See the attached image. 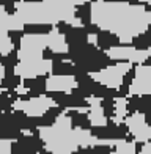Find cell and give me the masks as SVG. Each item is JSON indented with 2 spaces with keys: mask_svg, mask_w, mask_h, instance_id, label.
Returning a JSON list of instances; mask_svg holds the SVG:
<instances>
[{
  "mask_svg": "<svg viewBox=\"0 0 151 154\" xmlns=\"http://www.w3.org/2000/svg\"><path fill=\"white\" fill-rule=\"evenodd\" d=\"M49 47L47 35H36V33H25L20 41V49L17 51L19 60H38L44 58L43 54Z\"/></svg>",
  "mask_w": 151,
  "mask_h": 154,
  "instance_id": "cell-6",
  "label": "cell"
},
{
  "mask_svg": "<svg viewBox=\"0 0 151 154\" xmlns=\"http://www.w3.org/2000/svg\"><path fill=\"white\" fill-rule=\"evenodd\" d=\"M132 46L140 49V51H148L151 46V35L148 32H145V33L139 35V36H135L132 41Z\"/></svg>",
  "mask_w": 151,
  "mask_h": 154,
  "instance_id": "cell-18",
  "label": "cell"
},
{
  "mask_svg": "<svg viewBox=\"0 0 151 154\" xmlns=\"http://www.w3.org/2000/svg\"><path fill=\"white\" fill-rule=\"evenodd\" d=\"M55 25L51 24H25L24 25V32L25 33H36V35H47L52 32V29Z\"/></svg>",
  "mask_w": 151,
  "mask_h": 154,
  "instance_id": "cell-16",
  "label": "cell"
},
{
  "mask_svg": "<svg viewBox=\"0 0 151 154\" xmlns=\"http://www.w3.org/2000/svg\"><path fill=\"white\" fill-rule=\"evenodd\" d=\"M38 135L43 140L44 149L52 154H76L80 149L79 128L72 124L66 110L52 124L39 126Z\"/></svg>",
  "mask_w": 151,
  "mask_h": 154,
  "instance_id": "cell-3",
  "label": "cell"
},
{
  "mask_svg": "<svg viewBox=\"0 0 151 154\" xmlns=\"http://www.w3.org/2000/svg\"><path fill=\"white\" fill-rule=\"evenodd\" d=\"M148 52H149V58H151V46H149V49H148Z\"/></svg>",
  "mask_w": 151,
  "mask_h": 154,
  "instance_id": "cell-21",
  "label": "cell"
},
{
  "mask_svg": "<svg viewBox=\"0 0 151 154\" xmlns=\"http://www.w3.org/2000/svg\"><path fill=\"white\" fill-rule=\"evenodd\" d=\"M77 68L71 60H60V61H54L52 66V74H68V75H76Z\"/></svg>",
  "mask_w": 151,
  "mask_h": 154,
  "instance_id": "cell-15",
  "label": "cell"
},
{
  "mask_svg": "<svg viewBox=\"0 0 151 154\" xmlns=\"http://www.w3.org/2000/svg\"><path fill=\"white\" fill-rule=\"evenodd\" d=\"M14 49V44L10 38V33L8 32H0V55H8L11 54Z\"/></svg>",
  "mask_w": 151,
  "mask_h": 154,
  "instance_id": "cell-17",
  "label": "cell"
},
{
  "mask_svg": "<svg viewBox=\"0 0 151 154\" xmlns=\"http://www.w3.org/2000/svg\"><path fill=\"white\" fill-rule=\"evenodd\" d=\"M91 24L116 35L121 44H132L135 36L148 30L151 8L145 3L98 0L91 3Z\"/></svg>",
  "mask_w": 151,
  "mask_h": 154,
  "instance_id": "cell-1",
  "label": "cell"
},
{
  "mask_svg": "<svg viewBox=\"0 0 151 154\" xmlns=\"http://www.w3.org/2000/svg\"><path fill=\"white\" fill-rule=\"evenodd\" d=\"M24 22L17 17V14H10L3 5H0V32L10 30H24Z\"/></svg>",
  "mask_w": 151,
  "mask_h": 154,
  "instance_id": "cell-13",
  "label": "cell"
},
{
  "mask_svg": "<svg viewBox=\"0 0 151 154\" xmlns=\"http://www.w3.org/2000/svg\"><path fill=\"white\" fill-rule=\"evenodd\" d=\"M106 54L110 57L112 61H129L132 65H142L149 60V52L148 51H140L134 47L132 44H118L110 47Z\"/></svg>",
  "mask_w": 151,
  "mask_h": 154,
  "instance_id": "cell-8",
  "label": "cell"
},
{
  "mask_svg": "<svg viewBox=\"0 0 151 154\" xmlns=\"http://www.w3.org/2000/svg\"><path fill=\"white\" fill-rule=\"evenodd\" d=\"M52 66H54V61L46 60V58L19 60V63L14 68V71L19 77H22V79H32V77H38V75L52 74Z\"/></svg>",
  "mask_w": 151,
  "mask_h": 154,
  "instance_id": "cell-10",
  "label": "cell"
},
{
  "mask_svg": "<svg viewBox=\"0 0 151 154\" xmlns=\"http://www.w3.org/2000/svg\"><path fill=\"white\" fill-rule=\"evenodd\" d=\"M125 124L128 128V132L132 135L134 142L140 145L151 142V124L146 121L143 112L137 110L134 113H129L125 120Z\"/></svg>",
  "mask_w": 151,
  "mask_h": 154,
  "instance_id": "cell-7",
  "label": "cell"
},
{
  "mask_svg": "<svg viewBox=\"0 0 151 154\" xmlns=\"http://www.w3.org/2000/svg\"><path fill=\"white\" fill-rule=\"evenodd\" d=\"M118 44H121V41L116 35L107 32V30H99L98 32V47L101 51H109L110 47L118 46Z\"/></svg>",
  "mask_w": 151,
  "mask_h": 154,
  "instance_id": "cell-14",
  "label": "cell"
},
{
  "mask_svg": "<svg viewBox=\"0 0 151 154\" xmlns=\"http://www.w3.org/2000/svg\"><path fill=\"white\" fill-rule=\"evenodd\" d=\"M8 33H10V38L13 41V44H14V49L19 51V49H20V41H22L25 32L24 30H10Z\"/></svg>",
  "mask_w": 151,
  "mask_h": 154,
  "instance_id": "cell-19",
  "label": "cell"
},
{
  "mask_svg": "<svg viewBox=\"0 0 151 154\" xmlns=\"http://www.w3.org/2000/svg\"><path fill=\"white\" fill-rule=\"evenodd\" d=\"M76 8L68 0H38V2H25L20 0L17 3V17L24 24H51L68 22L72 27H84L80 19L76 16Z\"/></svg>",
  "mask_w": 151,
  "mask_h": 154,
  "instance_id": "cell-2",
  "label": "cell"
},
{
  "mask_svg": "<svg viewBox=\"0 0 151 154\" xmlns=\"http://www.w3.org/2000/svg\"><path fill=\"white\" fill-rule=\"evenodd\" d=\"M87 101H88V121H90L91 128H104L110 123L109 116L102 109V97L90 96L87 97Z\"/></svg>",
  "mask_w": 151,
  "mask_h": 154,
  "instance_id": "cell-12",
  "label": "cell"
},
{
  "mask_svg": "<svg viewBox=\"0 0 151 154\" xmlns=\"http://www.w3.org/2000/svg\"><path fill=\"white\" fill-rule=\"evenodd\" d=\"M79 82L76 75L68 74H49L46 79L47 93H72L77 88Z\"/></svg>",
  "mask_w": 151,
  "mask_h": 154,
  "instance_id": "cell-11",
  "label": "cell"
},
{
  "mask_svg": "<svg viewBox=\"0 0 151 154\" xmlns=\"http://www.w3.org/2000/svg\"><path fill=\"white\" fill-rule=\"evenodd\" d=\"M132 68H134V65L129 61H113L109 66L102 68L101 71L91 72L90 75L94 82H98V83H101V85H104L107 88L120 90V87L123 85V82H125V75L131 71Z\"/></svg>",
  "mask_w": 151,
  "mask_h": 154,
  "instance_id": "cell-4",
  "label": "cell"
},
{
  "mask_svg": "<svg viewBox=\"0 0 151 154\" xmlns=\"http://www.w3.org/2000/svg\"><path fill=\"white\" fill-rule=\"evenodd\" d=\"M151 94V58L134 66V79L129 87V96Z\"/></svg>",
  "mask_w": 151,
  "mask_h": 154,
  "instance_id": "cell-9",
  "label": "cell"
},
{
  "mask_svg": "<svg viewBox=\"0 0 151 154\" xmlns=\"http://www.w3.org/2000/svg\"><path fill=\"white\" fill-rule=\"evenodd\" d=\"M3 77H5V66L0 63V85H2V82H3Z\"/></svg>",
  "mask_w": 151,
  "mask_h": 154,
  "instance_id": "cell-20",
  "label": "cell"
},
{
  "mask_svg": "<svg viewBox=\"0 0 151 154\" xmlns=\"http://www.w3.org/2000/svg\"><path fill=\"white\" fill-rule=\"evenodd\" d=\"M55 106L57 104L51 97V94L44 93V94H39V96L29 97V99H17L14 102L13 110H22L24 113L30 118H41Z\"/></svg>",
  "mask_w": 151,
  "mask_h": 154,
  "instance_id": "cell-5",
  "label": "cell"
}]
</instances>
